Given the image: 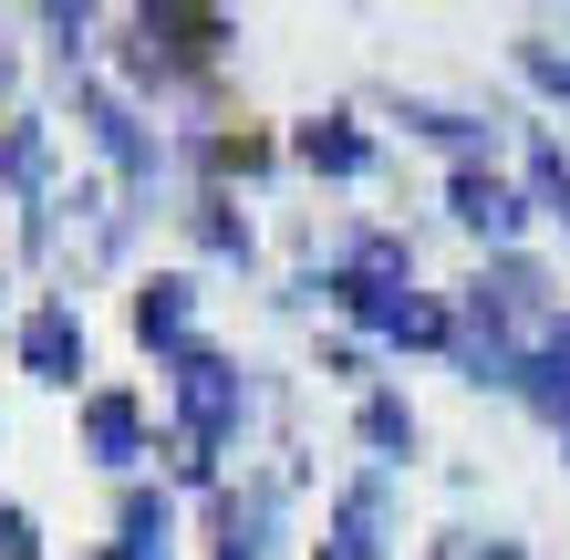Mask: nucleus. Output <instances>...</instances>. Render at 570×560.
Returning a JSON list of instances; mask_svg holds the SVG:
<instances>
[{"label": "nucleus", "instance_id": "11", "mask_svg": "<svg viewBox=\"0 0 570 560\" xmlns=\"http://www.w3.org/2000/svg\"><path fill=\"white\" fill-rule=\"evenodd\" d=\"M187 281H146V302H136V333L146 343H166V353H187Z\"/></svg>", "mask_w": 570, "mask_h": 560}, {"label": "nucleus", "instance_id": "15", "mask_svg": "<svg viewBox=\"0 0 570 560\" xmlns=\"http://www.w3.org/2000/svg\"><path fill=\"white\" fill-rule=\"evenodd\" d=\"M0 560H42V530H31V509L0 499Z\"/></svg>", "mask_w": 570, "mask_h": 560}, {"label": "nucleus", "instance_id": "7", "mask_svg": "<svg viewBox=\"0 0 570 560\" xmlns=\"http://www.w3.org/2000/svg\"><path fill=\"white\" fill-rule=\"evenodd\" d=\"M301 167L363 177V167H374V136H363V125H343V115H312V125H301Z\"/></svg>", "mask_w": 570, "mask_h": 560}, {"label": "nucleus", "instance_id": "6", "mask_svg": "<svg viewBox=\"0 0 570 560\" xmlns=\"http://www.w3.org/2000/svg\"><path fill=\"white\" fill-rule=\"evenodd\" d=\"M332 560H384V478H353L332 509Z\"/></svg>", "mask_w": 570, "mask_h": 560}, {"label": "nucleus", "instance_id": "4", "mask_svg": "<svg viewBox=\"0 0 570 560\" xmlns=\"http://www.w3.org/2000/svg\"><path fill=\"white\" fill-rule=\"evenodd\" d=\"M21 374H42V384H73L83 374V322H73V302L21 312Z\"/></svg>", "mask_w": 570, "mask_h": 560}, {"label": "nucleus", "instance_id": "14", "mask_svg": "<svg viewBox=\"0 0 570 560\" xmlns=\"http://www.w3.org/2000/svg\"><path fill=\"white\" fill-rule=\"evenodd\" d=\"M197 239L218 259H249V218H228V197H197Z\"/></svg>", "mask_w": 570, "mask_h": 560}, {"label": "nucleus", "instance_id": "3", "mask_svg": "<svg viewBox=\"0 0 570 560\" xmlns=\"http://www.w3.org/2000/svg\"><path fill=\"white\" fill-rule=\"evenodd\" d=\"M446 208L478 228V239H498V249H509L519 228H529V197L498 177V167H456V177H446Z\"/></svg>", "mask_w": 570, "mask_h": 560}, {"label": "nucleus", "instance_id": "10", "mask_svg": "<svg viewBox=\"0 0 570 560\" xmlns=\"http://www.w3.org/2000/svg\"><path fill=\"white\" fill-rule=\"evenodd\" d=\"M405 125H415V136H435V146H456L466 167H478V156H498V125H478V115H446V105H405Z\"/></svg>", "mask_w": 570, "mask_h": 560}, {"label": "nucleus", "instance_id": "5", "mask_svg": "<svg viewBox=\"0 0 570 560\" xmlns=\"http://www.w3.org/2000/svg\"><path fill=\"white\" fill-rule=\"evenodd\" d=\"M83 446L105 456V468H136V456H146V405H136L125 384L83 394Z\"/></svg>", "mask_w": 570, "mask_h": 560}, {"label": "nucleus", "instance_id": "8", "mask_svg": "<svg viewBox=\"0 0 570 560\" xmlns=\"http://www.w3.org/2000/svg\"><path fill=\"white\" fill-rule=\"evenodd\" d=\"M115 560H166V540H177V509H166V488H125V519H115Z\"/></svg>", "mask_w": 570, "mask_h": 560}, {"label": "nucleus", "instance_id": "1", "mask_svg": "<svg viewBox=\"0 0 570 560\" xmlns=\"http://www.w3.org/2000/svg\"><path fill=\"white\" fill-rule=\"evenodd\" d=\"M239 415H249V384H239V364H228V353H208V343H187V353H177V425H187V478H208V468H218V446L239 436Z\"/></svg>", "mask_w": 570, "mask_h": 560}, {"label": "nucleus", "instance_id": "9", "mask_svg": "<svg viewBox=\"0 0 570 560\" xmlns=\"http://www.w3.org/2000/svg\"><path fill=\"white\" fill-rule=\"evenodd\" d=\"M42 167H52V125H0V187H21L31 208H42Z\"/></svg>", "mask_w": 570, "mask_h": 560}, {"label": "nucleus", "instance_id": "16", "mask_svg": "<svg viewBox=\"0 0 570 560\" xmlns=\"http://www.w3.org/2000/svg\"><path fill=\"white\" fill-rule=\"evenodd\" d=\"M478 560H519V550H509V540H498V550H478Z\"/></svg>", "mask_w": 570, "mask_h": 560}, {"label": "nucleus", "instance_id": "12", "mask_svg": "<svg viewBox=\"0 0 570 560\" xmlns=\"http://www.w3.org/2000/svg\"><path fill=\"white\" fill-rule=\"evenodd\" d=\"M363 446H374V456H415V415H405V394H363Z\"/></svg>", "mask_w": 570, "mask_h": 560}, {"label": "nucleus", "instance_id": "2", "mask_svg": "<svg viewBox=\"0 0 570 560\" xmlns=\"http://www.w3.org/2000/svg\"><path fill=\"white\" fill-rule=\"evenodd\" d=\"M519 405H529V415H540L550 436L570 446V312L550 322L540 343H529V364H519Z\"/></svg>", "mask_w": 570, "mask_h": 560}, {"label": "nucleus", "instance_id": "13", "mask_svg": "<svg viewBox=\"0 0 570 560\" xmlns=\"http://www.w3.org/2000/svg\"><path fill=\"white\" fill-rule=\"evenodd\" d=\"M519 73H529V83H540V94H550V105H570V52L550 42V31H529V42H519Z\"/></svg>", "mask_w": 570, "mask_h": 560}]
</instances>
